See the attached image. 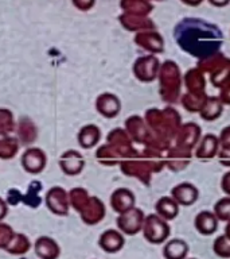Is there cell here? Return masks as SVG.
I'll list each match as a JSON object with an SVG mask.
<instances>
[{
  "mask_svg": "<svg viewBox=\"0 0 230 259\" xmlns=\"http://www.w3.org/2000/svg\"><path fill=\"white\" fill-rule=\"evenodd\" d=\"M8 214V204L3 197H0V222H3Z\"/></svg>",
  "mask_w": 230,
  "mask_h": 259,
  "instance_id": "obj_41",
  "label": "cell"
},
{
  "mask_svg": "<svg viewBox=\"0 0 230 259\" xmlns=\"http://www.w3.org/2000/svg\"><path fill=\"white\" fill-rule=\"evenodd\" d=\"M199 139H201V127L193 121L182 124L177 137H175L178 146H182V147L191 150V151H194Z\"/></svg>",
  "mask_w": 230,
  "mask_h": 259,
  "instance_id": "obj_18",
  "label": "cell"
},
{
  "mask_svg": "<svg viewBox=\"0 0 230 259\" xmlns=\"http://www.w3.org/2000/svg\"><path fill=\"white\" fill-rule=\"evenodd\" d=\"M94 108L105 119H114L121 112L120 97L112 92H102L96 97Z\"/></svg>",
  "mask_w": 230,
  "mask_h": 259,
  "instance_id": "obj_10",
  "label": "cell"
},
{
  "mask_svg": "<svg viewBox=\"0 0 230 259\" xmlns=\"http://www.w3.org/2000/svg\"><path fill=\"white\" fill-rule=\"evenodd\" d=\"M101 137H102V134H101L100 127L93 123H89L78 130L77 142L82 150H92L100 143Z\"/></svg>",
  "mask_w": 230,
  "mask_h": 259,
  "instance_id": "obj_20",
  "label": "cell"
},
{
  "mask_svg": "<svg viewBox=\"0 0 230 259\" xmlns=\"http://www.w3.org/2000/svg\"><path fill=\"white\" fill-rule=\"evenodd\" d=\"M187 259H197V258H187Z\"/></svg>",
  "mask_w": 230,
  "mask_h": 259,
  "instance_id": "obj_46",
  "label": "cell"
},
{
  "mask_svg": "<svg viewBox=\"0 0 230 259\" xmlns=\"http://www.w3.org/2000/svg\"><path fill=\"white\" fill-rule=\"evenodd\" d=\"M160 61L156 56L153 54H145V56L139 57L135 62H133L132 72L133 76L136 77L140 82H152L159 76V70H160Z\"/></svg>",
  "mask_w": 230,
  "mask_h": 259,
  "instance_id": "obj_5",
  "label": "cell"
},
{
  "mask_svg": "<svg viewBox=\"0 0 230 259\" xmlns=\"http://www.w3.org/2000/svg\"><path fill=\"white\" fill-rule=\"evenodd\" d=\"M225 235L227 238L230 239V220L229 222H226V226H225Z\"/></svg>",
  "mask_w": 230,
  "mask_h": 259,
  "instance_id": "obj_44",
  "label": "cell"
},
{
  "mask_svg": "<svg viewBox=\"0 0 230 259\" xmlns=\"http://www.w3.org/2000/svg\"><path fill=\"white\" fill-rule=\"evenodd\" d=\"M80 218L84 224L89 227L100 224L106 216V208H105L104 201L97 196H90L88 204L81 210Z\"/></svg>",
  "mask_w": 230,
  "mask_h": 259,
  "instance_id": "obj_11",
  "label": "cell"
},
{
  "mask_svg": "<svg viewBox=\"0 0 230 259\" xmlns=\"http://www.w3.org/2000/svg\"><path fill=\"white\" fill-rule=\"evenodd\" d=\"M148 130V125H147L144 119L137 116V115L129 116L125 120V131L128 133L129 138L132 139V142H143V143L144 142H149V139L147 138Z\"/></svg>",
  "mask_w": 230,
  "mask_h": 259,
  "instance_id": "obj_22",
  "label": "cell"
},
{
  "mask_svg": "<svg viewBox=\"0 0 230 259\" xmlns=\"http://www.w3.org/2000/svg\"><path fill=\"white\" fill-rule=\"evenodd\" d=\"M148 2H152L153 3V2H161V0H148Z\"/></svg>",
  "mask_w": 230,
  "mask_h": 259,
  "instance_id": "obj_45",
  "label": "cell"
},
{
  "mask_svg": "<svg viewBox=\"0 0 230 259\" xmlns=\"http://www.w3.org/2000/svg\"><path fill=\"white\" fill-rule=\"evenodd\" d=\"M15 231L10 224L0 222V250H7L8 246L11 244L12 239L15 236Z\"/></svg>",
  "mask_w": 230,
  "mask_h": 259,
  "instance_id": "obj_36",
  "label": "cell"
},
{
  "mask_svg": "<svg viewBox=\"0 0 230 259\" xmlns=\"http://www.w3.org/2000/svg\"><path fill=\"white\" fill-rule=\"evenodd\" d=\"M145 214L140 208H132V209L127 210L124 213L117 216L116 226L117 230H120L125 236H135L139 232H141L143 228V223H144Z\"/></svg>",
  "mask_w": 230,
  "mask_h": 259,
  "instance_id": "obj_7",
  "label": "cell"
},
{
  "mask_svg": "<svg viewBox=\"0 0 230 259\" xmlns=\"http://www.w3.org/2000/svg\"><path fill=\"white\" fill-rule=\"evenodd\" d=\"M218 219L211 210H201L194 219V227L202 236H211L218 230Z\"/></svg>",
  "mask_w": 230,
  "mask_h": 259,
  "instance_id": "obj_21",
  "label": "cell"
},
{
  "mask_svg": "<svg viewBox=\"0 0 230 259\" xmlns=\"http://www.w3.org/2000/svg\"><path fill=\"white\" fill-rule=\"evenodd\" d=\"M96 159L98 161V163L104 166H116L120 165L121 162L125 159V157L114 146H112L110 143L106 142L105 145H101L97 149Z\"/></svg>",
  "mask_w": 230,
  "mask_h": 259,
  "instance_id": "obj_24",
  "label": "cell"
},
{
  "mask_svg": "<svg viewBox=\"0 0 230 259\" xmlns=\"http://www.w3.org/2000/svg\"><path fill=\"white\" fill-rule=\"evenodd\" d=\"M219 185H221V190L223 192V194L230 197V169L222 176Z\"/></svg>",
  "mask_w": 230,
  "mask_h": 259,
  "instance_id": "obj_40",
  "label": "cell"
},
{
  "mask_svg": "<svg viewBox=\"0 0 230 259\" xmlns=\"http://www.w3.org/2000/svg\"><path fill=\"white\" fill-rule=\"evenodd\" d=\"M92 194H89V192L85 188L81 186H76L73 189L69 190V201H70V208L76 210L77 213H80L81 210L84 209V206L88 204L89 198Z\"/></svg>",
  "mask_w": 230,
  "mask_h": 259,
  "instance_id": "obj_31",
  "label": "cell"
},
{
  "mask_svg": "<svg viewBox=\"0 0 230 259\" xmlns=\"http://www.w3.org/2000/svg\"><path fill=\"white\" fill-rule=\"evenodd\" d=\"M219 100L223 105H230V81L219 89Z\"/></svg>",
  "mask_w": 230,
  "mask_h": 259,
  "instance_id": "obj_39",
  "label": "cell"
},
{
  "mask_svg": "<svg viewBox=\"0 0 230 259\" xmlns=\"http://www.w3.org/2000/svg\"><path fill=\"white\" fill-rule=\"evenodd\" d=\"M20 143L15 135L0 137V161H11L19 154Z\"/></svg>",
  "mask_w": 230,
  "mask_h": 259,
  "instance_id": "obj_29",
  "label": "cell"
},
{
  "mask_svg": "<svg viewBox=\"0 0 230 259\" xmlns=\"http://www.w3.org/2000/svg\"><path fill=\"white\" fill-rule=\"evenodd\" d=\"M206 2H209V4H211L215 8L227 7L230 4V0H206Z\"/></svg>",
  "mask_w": 230,
  "mask_h": 259,
  "instance_id": "obj_42",
  "label": "cell"
},
{
  "mask_svg": "<svg viewBox=\"0 0 230 259\" xmlns=\"http://www.w3.org/2000/svg\"><path fill=\"white\" fill-rule=\"evenodd\" d=\"M169 196L181 206H191L199 198V189L194 185L193 182H179L171 189Z\"/></svg>",
  "mask_w": 230,
  "mask_h": 259,
  "instance_id": "obj_14",
  "label": "cell"
},
{
  "mask_svg": "<svg viewBox=\"0 0 230 259\" xmlns=\"http://www.w3.org/2000/svg\"><path fill=\"white\" fill-rule=\"evenodd\" d=\"M120 8L125 14L149 16L153 11V3L148 0H120Z\"/></svg>",
  "mask_w": 230,
  "mask_h": 259,
  "instance_id": "obj_27",
  "label": "cell"
},
{
  "mask_svg": "<svg viewBox=\"0 0 230 259\" xmlns=\"http://www.w3.org/2000/svg\"><path fill=\"white\" fill-rule=\"evenodd\" d=\"M34 252L39 259H58L61 256V246L50 236H39L32 244Z\"/></svg>",
  "mask_w": 230,
  "mask_h": 259,
  "instance_id": "obj_19",
  "label": "cell"
},
{
  "mask_svg": "<svg viewBox=\"0 0 230 259\" xmlns=\"http://www.w3.org/2000/svg\"><path fill=\"white\" fill-rule=\"evenodd\" d=\"M218 139H219V149L230 150V125H226L222 128Z\"/></svg>",
  "mask_w": 230,
  "mask_h": 259,
  "instance_id": "obj_38",
  "label": "cell"
},
{
  "mask_svg": "<svg viewBox=\"0 0 230 259\" xmlns=\"http://www.w3.org/2000/svg\"><path fill=\"white\" fill-rule=\"evenodd\" d=\"M60 170L68 177H76L84 171L86 161H85L84 154L78 150L69 149L60 155L58 159Z\"/></svg>",
  "mask_w": 230,
  "mask_h": 259,
  "instance_id": "obj_8",
  "label": "cell"
},
{
  "mask_svg": "<svg viewBox=\"0 0 230 259\" xmlns=\"http://www.w3.org/2000/svg\"><path fill=\"white\" fill-rule=\"evenodd\" d=\"M181 69L174 61L168 60L160 65L159 70V92H160L161 100L165 103H175L179 99L182 85Z\"/></svg>",
  "mask_w": 230,
  "mask_h": 259,
  "instance_id": "obj_2",
  "label": "cell"
},
{
  "mask_svg": "<svg viewBox=\"0 0 230 259\" xmlns=\"http://www.w3.org/2000/svg\"><path fill=\"white\" fill-rule=\"evenodd\" d=\"M185 84L187 93L191 95H207L206 93V77L201 69L193 68L185 74Z\"/></svg>",
  "mask_w": 230,
  "mask_h": 259,
  "instance_id": "obj_23",
  "label": "cell"
},
{
  "mask_svg": "<svg viewBox=\"0 0 230 259\" xmlns=\"http://www.w3.org/2000/svg\"><path fill=\"white\" fill-rule=\"evenodd\" d=\"M214 254L222 259H230V239L225 234L218 236L213 243Z\"/></svg>",
  "mask_w": 230,
  "mask_h": 259,
  "instance_id": "obj_35",
  "label": "cell"
},
{
  "mask_svg": "<svg viewBox=\"0 0 230 259\" xmlns=\"http://www.w3.org/2000/svg\"><path fill=\"white\" fill-rule=\"evenodd\" d=\"M133 42L148 54L156 56V54L164 52V38L156 28L136 32L133 36Z\"/></svg>",
  "mask_w": 230,
  "mask_h": 259,
  "instance_id": "obj_9",
  "label": "cell"
},
{
  "mask_svg": "<svg viewBox=\"0 0 230 259\" xmlns=\"http://www.w3.org/2000/svg\"><path fill=\"white\" fill-rule=\"evenodd\" d=\"M44 205L52 214L66 218L70 212V201H69V190L60 185L51 186L44 193Z\"/></svg>",
  "mask_w": 230,
  "mask_h": 259,
  "instance_id": "obj_4",
  "label": "cell"
},
{
  "mask_svg": "<svg viewBox=\"0 0 230 259\" xmlns=\"http://www.w3.org/2000/svg\"><path fill=\"white\" fill-rule=\"evenodd\" d=\"M207 97H209L207 95H191V93L186 92L185 95L182 96L181 103L189 112L199 113L202 107L205 105Z\"/></svg>",
  "mask_w": 230,
  "mask_h": 259,
  "instance_id": "obj_33",
  "label": "cell"
},
{
  "mask_svg": "<svg viewBox=\"0 0 230 259\" xmlns=\"http://www.w3.org/2000/svg\"><path fill=\"white\" fill-rule=\"evenodd\" d=\"M109 204L116 213L121 214L136 206V196L128 188H117L110 194Z\"/></svg>",
  "mask_w": 230,
  "mask_h": 259,
  "instance_id": "obj_16",
  "label": "cell"
},
{
  "mask_svg": "<svg viewBox=\"0 0 230 259\" xmlns=\"http://www.w3.org/2000/svg\"><path fill=\"white\" fill-rule=\"evenodd\" d=\"M223 107L222 101L219 100L218 96H209L206 100L205 105L202 107L199 111V116L206 121H214L217 120L218 117L221 116L223 112Z\"/></svg>",
  "mask_w": 230,
  "mask_h": 259,
  "instance_id": "obj_28",
  "label": "cell"
},
{
  "mask_svg": "<svg viewBox=\"0 0 230 259\" xmlns=\"http://www.w3.org/2000/svg\"><path fill=\"white\" fill-rule=\"evenodd\" d=\"M20 166L27 174L38 176L43 173L47 166V154L44 153L43 149L36 146L26 147L20 155Z\"/></svg>",
  "mask_w": 230,
  "mask_h": 259,
  "instance_id": "obj_6",
  "label": "cell"
},
{
  "mask_svg": "<svg viewBox=\"0 0 230 259\" xmlns=\"http://www.w3.org/2000/svg\"><path fill=\"white\" fill-rule=\"evenodd\" d=\"M119 22L121 27L125 28L127 31L131 32H141L147 30H155L156 26L153 23V20L149 16L144 15H133V14H125L121 12L119 15Z\"/></svg>",
  "mask_w": 230,
  "mask_h": 259,
  "instance_id": "obj_17",
  "label": "cell"
},
{
  "mask_svg": "<svg viewBox=\"0 0 230 259\" xmlns=\"http://www.w3.org/2000/svg\"><path fill=\"white\" fill-rule=\"evenodd\" d=\"M15 115L10 108L0 107V137L14 135L16 128Z\"/></svg>",
  "mask_w": 230,
  "mask_h": 259,
  "instance_id": "obj_32",
  "label": "cell"
},
{
  "mask_svg": "<svg viewBox=\"0 0 230 259\" xmlns=\"http://www.w3.org/2000/svg\"><path fill=\"white\" fill-rule=\"evenodd\" d=\"M73 7L81 12H88L94 8L96 0H72Z\"/></svg>",
  "mask_w": 230,
  "mask_h": 259,
  "instance_id": "obj_37",
  "label": "cell"
},
{
  "mask_svg": "<svg viewBox=\"0 0 230 259\" xmlns=\"http://www.w3.org/2000/svg\"><path fill=\"white\" fill-rule=\"evenodd\" d=\"M198 68L202 72L209 74L210 84L215 88L221 89L230 81V58L222 53H213L199 60Z\"/></svg>",
  "mask_w": 230,
  "mask_h": 259,
  "instance_id": "obj_1",
  "label": "cell"
},
{
  "mask_svg": "<svg viewBox=\"0 0 230 259\" xmlns=\"http://www.w3.org/2000/svg\"><path fill=\"white\" fill-rule=\"evenodd\" d=\"M190 252V247L183 239L175 238L167 240L163 247V258L164 259H187Z\"/></svg>",
  "mask_w": 230,
  "mask_h": 259,
  "instance_id": "obj_25",
  "label": "cell"
},
{
  "mask_svg": "<svg viewBox=\"0 0 230 259\" xmlns=\"http://www.w3.org/2000/svg\"><path fill=\"white\" fill-rule=\"evenodd\" d=\"M205 0H181V3H183L187 7H198V6H201Z\"/></svg>",
  "mask_w": 230,
  "mask_h": 259,
  "instance_id": "obj_43",
  "label": "cell"
},
{
  "mask_svg": "<svg viewBox=\"0 0 230 259\" xmlns=\"http://www.w3.org/2000/svg\"><path fill=\"white\" fill-rule=\"evenodd\" d=\"M141 234L151 244H163L169 238L171 228L168 222H165L164 219H161L156 213H149L144 218Z\"/></svg>",
  "mask_w": 230,
  "mask_h": 259,
  "instance_id": "obj_3",
  "label": "cell"
},
{
  "mask_svg": "<svg viewBox=\"0 0 230 259\" xmlns=\"http://www.w3.org/2000/svg\"><path fill=\"white\" fill-rule=\"evenodd\" d=\"M181 205L171 196H163L155 202V213L164 219L165 222H171L178 218Z\"/></svg>",
  "mask_w": 230,
  "mask_h": 259,
  "instance_id": "obj_26",
  "label": "cell"
},
{
  "mask_svg": "<svg viewBox=\"0 0 230 259\" xmlns=\"http://www.w3.org/2000/svg\"><path fill=\"white\" fill-rule=\"evenodd\" d=\"M125 246V235L120 230L109 228L98 236V247L106 254H117Z\"/></svg>",
  "mask_w": 230,
  "mask_h": 259,
  "instance_id": "obj_13",
  "label": "cell"
},
{
  "mask_svg": "<svg viewBox=\"0 0 230 259\" xmlns=\"http://www.w3.org/2000/svg\"><path fill=\"white\" fill-rule=\"evenodd\" d=\"M14 135L19 141L20 146L30 147L38 141L39 130H38V125L35 124V121L32 120L31 117L23 116L16 121V128Z\"/></svg>",
  "mask_w": 230,
  "mask_h": 259,
  "instance_id": "obj_12",
  "label": "cell"
},
{
  "mask_svg": "<svg viewBox=\"0 0 230 259\" xmlns=\"http://www.w3.org/2000/svg\"><path fill=\"white\" fill-rule=\"evenodd\" d=\"M31 240L26 234H22V232H16L14 239H12L11 244L8 246L7 251L10 255H16V256H20V255L27 254L28 251L31 250Z\"/></svg>",
  "mask_w": 230,
  "mask_h": 259,
  "instance_id": "obj_30",
  "label": "cell"
},
{
  "mask_svg": "<svg viewBox=\"0 0 230 259\" xmlns=\"http://www.w3.org/2000/svg\"><path fill=\"white\" fill-rule=\"evenodd\" d=\"M219 151V139L214 134H205L201 137L198 145L194 149V157L202 162L210 161L218 155Z\"/></svg>",
  "mask_w": 230,
  "mask_h": 259,
  "instance_id": "obj_15",
  "label": "cell"
},
{
  "mask_svg": "<svg viewBox=\"0 0 230 259\" xmlns=\"http://www.w3.org/2000/svg\"><path fill=\"white\" fill-rule=\"evenodd\" d=\"M214 214L217 216L218 222H229L230 220V197L223 196L214 204Z\"/></svg>",
  "mask_w": 230,
  "mask_h": 259,
  "instance_id": "obj_34",
  "label": "cell"
}]
</instances>
